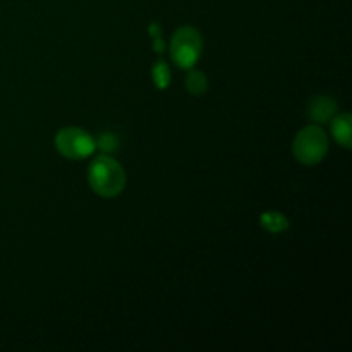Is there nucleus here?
<instances>
[{
  "label": "nucleus",
  "instance_id": "f257e3e1",
  "mask_svg": "<svg viewBox=\"0 0 352 352\" xmlns=\"http://www.w3.org/2000/svg\"><path fill=\"white\" fill-rule=\"evenodd\" d=\"M127 182L122 165L110 155H98L88 168V184L102 198H116L124 191Z\"/></svg>",
  "mask_w": 352,
  "mask_h": 352
},
{
  "label": "nucleus",
  "instance_id": "f03ea898",
  "mask_svg": "<svg viewBox=\"0 0 352 352\" xmlns=\"http://www.w3.org/2000/svg\"><path fill=\"white\" fill-rule=\"evenodd\" d=\"M329 153V136L320 124H309L302 127L292 141V155L306 167H313L325 160Z\"/></svg>",
  "mask_w": 352,
  "mask_h": 352
},
{
  "label": "nucleus",
  "instance_id": "7ed1b4c3",
  "mask_svg": "<svg viewBox=\"0 0 352 352\" xmlns=\"http://www.w3.org/2000/svg\"><path fill=\"white\" fill-rule=\"evenodd\" d=\"M203 54V38L192 26H182L172 34L170 57L179 69H192Z\"/></svg>",
  "mask_w": 352,
  "mask_h": 352
},
{
  "label": "nucleus",
  "instance_id": "20e7f679",
  "mask_svg": "<svg viewBox=\"0 0 352 352\" xmlns=\"http://www.w3.org/2000/svg\"><path fill=\"white\" fill-rule=\"evenodd\" d=\"M54 143L58 153L69 160H82V158L91 157L93 151L96 150L95 138L88 131L76 126L62 127L55 134Z\"/></svg>",
  "mask_w": 352,
  "mask_h": 352
},
{
  "label": "nucleus",
  "instance_id": "39448f33",
  "mask_svg": "<svg viewBox=\"0 0 352 352\" xmlns=\"http://www.w3.org/2000/svg\"><path fill=\"white\" fill-rule=\"evenodd\" d=\"M339 112V107L337 102L332 96L327 95H318L309 102L308 113L311 117V120H315L316 124H327L333 119V116Z\"/></svg>",
  "mask_w": 352,
  "mask_h": 352
},
{
  "label": "nucleus",
  "instance_id": "423d86ee",
  "mask_svg": "<svg viewBox=\"0 0 352 352\" xmlns=\"http://www.w3.org/2000/svg\"><path fill=\"white\" fill-rule=\"evenodd\" d=\"M330 129L332 136L340 146L349 150L352 146V117L351 113H336L333 119L330 120Z\"/></svg>",
  "mask_w": 352,
  "mask_h": 352
},
{
  "label": "nucleus",
  "instance_id": "0eeeda50",
  "mask_svg": "<svg viewBox=\"0 0 352 352\" xmlns=\"http://www.w3.org/2000/svg\"><path fill=\"white\" fill-rule=\"evenodd\" d=\"M260 226L263 227L267 232L270 234H280V232H285V230L289 229V219L284 215V213L280 212H274V210H270V212H263L260 217Z\"/></svg>",
  "mask_w": 352,
  "mask_h": 352
},
{
  "label": "nucleus",
  "instance_id": "6e6552de",
  "mask_svg": "<svg viewBox=\"0 0 352 352\" xmlns=\"http://www.w3.org/2000/svg\"><path fill=\"white\" fill-rule=\"evenodd\" d=\"M186 89H188L191 95L201 96L205 95L206 89H208V78L203 71H198V69H189L188 76H186Z\"/></svg>",
  "mask_w": 352,
  "mask_h": 352
},
{
  "label": "nucleus",
  "instance_id": "1a4fd4ad",
  "mask_svg": "<svg viewBox=\"0 0 352 352\" xmlns=\"http://www.w3.org/2000/svg\"><path fill=\"white\" fill-rule=\"evenodd\" d=\"M151 78H153L155 86L158 89H167L170 85V67L165 60H157L155 62L153 69H151Z\"/></svg>",
  "mask_w": 352,
  "mask_h": 352
},
{
  "label": "nucleus",
  "instance_id": "9d476101",
  "mask_svg": "<svg viewBox=\"0 0 352 352\" xmlns=\"http://www.w3.org/2000/svg\"><path fill=\"white\" fill-rule=\"evenodd\" d=\"M96 150H100L102 153L110 155L119 148V140L113 133H102L98 138H95Z\"/></svg>",
  "mask_w": 352,
  "mask_h": 352
},
{
  "label": "nucleus",
  "instance_id": "9b49d317",
  "mask_svg": "<svg viewBox=\"0 0 352 352\" xmlns=\"http://www.w3.org/2000/svg\"><path fill=\"white\" fill-rule=\"evenodd\" d=\"M148 33H150V36H151V38L162 36V28L158 26L157 23H151L150 26H148Z\"/></svg>",
  "mask_w": 352,
  "mask_h": 352
},
{
  "label": "nucleus",
  "instance_id": "f8f14e48",
  "mask_svg": "<svg viewBox=\"0 0 352 352\" xmlns=\"http://www.w3.org/2000/svg\"><path fill=\"white\" fill-rule=\"evenodd\" d=\"M153 50L157 52V54H162V52L165 50V41L162 40V36L153 38Z\"/></svg>",
  "mask_w": 352,
  "mask_h": 352
}]
</instances>
